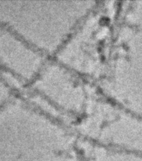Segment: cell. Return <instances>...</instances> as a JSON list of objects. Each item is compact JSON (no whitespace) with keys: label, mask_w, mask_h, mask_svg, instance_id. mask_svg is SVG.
I'll use <instances>...</instances> for the list:
<instances>
[{"label":"cell","mask_w":142,"mask_h":161,"mask_svg":"<svg viewBox=\"0 0 142 161\" xmlns=\"http://www.w3.org/2000/svg\"><path fill=\"white\" fill-rule=\"evenodd\" d=\"M94 5L90 1L25 3L19 8L24 19L19 37L44 56L57 53Z\"/></svg>","instance_id":"obj_1"},{"label":"cell","mask_w":142,"mask_h":161,"mask_svg":"<svg viewBox=\"0 0 142 161\" xmlns=\"http://www.w3.org/2000/svg\"><path fill=\"white\" fill-rule=\"evenodd\" d=\"M72 71L59 62L45 63L33 80L38 92L59 108L81 114L87 105L86 91Z\"/></svg>","instance_id":"obj_2"}]
</instances>
